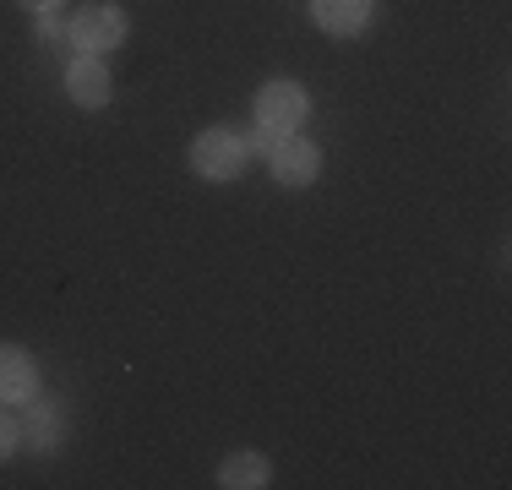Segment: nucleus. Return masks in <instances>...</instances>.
Wrapping results in <instances>:
<instances>
[{
  "label": "nucleus",
  "instance_id": "nucleus-5",
  "mask_svg": "<svg viewBox=\"0 0 512 490\" xmlns=\"http://www.w3.org/2000/svg\"><path fill=\"white\" fill-rule=\"evenodd\" d=\"M66 93H71V104H82V109H104L109 93H115V77L104 71V60L77 55L66 71Z\"/></svg>",
  "mask_w": 512,
  "mask_h": 490
},
{
  "label": "nucleus",
  "instance_id": "nucleus-9",
  "mask_svg": "<svg viewBox=\"0 0 512 490\" xmlns=\"http://www.w3.org/2000/svg\"><path fill=\"white\" fill-rule=\"evenodd\" d=\"M17 436H22V431H17V425H11V420H6V414H0V463H6L11 452H17Z\"/></svg>",
  "mask_w": 512,
  "mask_h": 490
},
{
  "label": "nucleus",
  "instance_id": "nucleus-8",
  "mask_svg": "<svg viewBox=\"0 0 512 490\" xmlns=\"http://www.w3.org/2000/svg\"><path fill=\"white\" fill-rule=\"evenodd\" d=\"M267 480H273V463L262 452H235V458L218 463V485H229V490H256Z\"/></svg>",
  "mask_w": 512,
  "mask_h": 490
},
{
  "label": "nucleus",
  "instance_id": "nucleus-6",
  "mask_svg": "<svg viewBox=\"0 0 512 490\" xmlns=\"http://www.w3.org/2000/svg\"><path fill=\"white\" fill-rule=\"evenodd\" d=\"M39 387V365L28 360V349L0 343V403H28Z\"/></svg>",
  "mask_w": 512,
  "mask_h": 490
},
{
  "label": "nucleus",
  "instance_id": "nucleus-4",
  "mask_svg": "<svg viewBox=\"0 0 512 490\" xmlns=\"http://www.w3.org/2000/svg\"><path fill=\"white\" fill-rule=\"evenodd\" d=\"M316 169H322L316 142H306V137H278V147H273V175H278V186H311Z\"/></svg>",
  "mask_w": 512,
  "mask_h": 490
},
{
  "label": "nucleus",
  "instance_id": "nucleus-11",
  "mask_svg": "<svg viewBox=\"0 0 512 490\" xmlns=\"http://www.w3.org/2000/svg\"><path fill=\"white\" fill-rule=\"evenodd\" d=\"M60 33H66V28H60L50 11H39V39H60Z\"/></svg>",
  "mask_w": 512,
  "mask_h": 490
},
{
  "label": "nucleus",
  "instance_id": "nucleus-7",
  "mask_svg": "<svg viewBox=\"0 0 512 490\" xmlns=\"http://www.w3.org/2000/svg\"><path fill=\"white\" fill-rule=\"evenodd\" d=\"M311 17L322 33H338V39H349V33L365 28V17H371V0H311Z\"/></svg>",
  "mask_w": 512,
  "mask_h": 490
},
{
  "label": "nucleus",
  "instance_id": "nucleus-1",
  "mask_svg": "<svg viewBox=\"0 0 512 490\" xmlns=\"http://www.w3.org/2000/svg\"><path fill=\"white\" fill-rule=\"evenodd\" d=\"M246 158H251V142L229 126H213L191 142V169H197L202 180H235L240 169H246Z\"/></svg>",
  "mask_w": 512,
  "mask_h": 490
},
{
  "label": "nucleus",
  "instance_id": "nucleus-10",
  "mask_svg": "<svg viewBox=\"0 0 512 490\" xmlns=\"http://www.w3.org/2000/svg\"><path fill=\"white\" fill-rule=\"evenodd\" d=\"M278 137H284V131H273V126H262V120H256V147H267V153H273Z\"/></svg>",
  "mask_w": 512,
  "mask_h": 490
},
{
  "label": "nucleus",
  "instance_id": "nucleus-12",
  "mask_svg": "<svg viewBox=\"0 0 512 490\" xmlns=\"http://www.w3.org/2000/svg\"><path fill=\"white\" fill-rule=\"evenodd\" d=\"M22 6H28V11H55L60 0H22Z\"/></svg>",
  "mask_w": 512,
  "mask_h": 490
},
{
  "label": "nucleus",
  "instance_id": "nucleus-3",
  "mask_svg": "<svg viewBox=\"0 0 512 490\" xmlns=\"http://www.w3.org/2000/svg\"><path fill=\"white\" fill-rule=\"evenodd\" d=\"M306 115H311V98L300 82H267L262 98H256V120L273 131H295Z\"/></svg>",
  "mask_w": 512,
  "mask_h": 490
},
{
  "label": "nucleus",
  "instance_id": "nucleus-2",
  "mask_svg": "<svg viewBox=\"0 0 512 490\" xmlns=\"http://www.w3.org/2000/svg\"><path fill=\"white\" fill-rule=\"evenodd\" d=\"M66 39L77 44V55H99V49H115L126 39V11L120 6H88L66 22Z\"/></svg>",
  "mask_w": 512,
  "mask_h": 490
}]
</instances>
